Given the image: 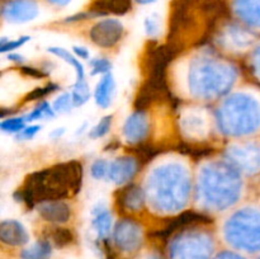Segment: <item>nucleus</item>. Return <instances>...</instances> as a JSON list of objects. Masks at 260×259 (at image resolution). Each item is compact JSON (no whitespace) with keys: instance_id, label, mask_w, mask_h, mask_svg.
Instances as JSON below:
<instances>
[{"instance_id":"6ab92c4d","label":"nucleus","mask_w":260,"mask_h":259,"mask_svg":"<svg viewBox=\"0 0 260 259\" xmlns=\"http://www.w3.org/2000/svg\"><path fill=\"white\" fill-rule=\"evenodd\" d=\"M41 130L40 126H30V127H27V128L23 130L22 132L19 134V139H32L33 136H35L36 134H37L38 131Z\"/></svg>"},{"instance_id":"a211bd4d","label":"nucleus","mask_w":260,"mask_h":259,"mask_svg":"<svg viewBox=\"0 0 260 259\" xmlns=\"http://www.w3.org/2000/svg\"><path fill=\"white\" fill-rule=\"evenodd\" d=\"M57 88L56 85H53V84H50V85L45 86V88H38L36 89L35 91H32V93L28 95V99H38V98H43V96L47 95L48 93H52L55 89Z\"/></svg>"},{"instance_id":"f3484780","label":"nucleus","mask_w":260,"mask_h":259,"mask_svg":"<svg viewBox=\"0 0 260 259\" xmlns=\"http://www.w3.org/2000/svg\"><path fill=\"white\" fill-rule=\"evenodd\" d=\"M28 40H29V37L25 36V37L18 38L17 41H9V42L7 43H3L2 47H0V51H2V52H7V51H12V50H15V48H19L20 46L24 45Z\"/></svg>"},{"instance_id":"412c9836","label":"nucleus","mask_w":260,"mask_h":259,"mask_svg":"<svg viewBox=\"0 0 260 259\" xmlns=\"http://www.w3.org/2000/svg\"><path fill=\"white\" fill-rule=\"evenodd\" d=\"M9 58H10V60L18 61V62H20V61H22V57H20V56H18V55H10Z\"/></svg>"},{"instance_id":"20e7f679","label":"nucleus","mask_w":260,"mask_h":259,"mask_svg":"<svg viewBox=\"0 0 260 259\" xmlns=\"http://www.w3.org/2000/svg\"><path fill=\"white\" fill-rule=\"evenodd\" d=\"M114 93V81L111 74H106L99 81L95 89V102L102 108H107L111 104Z\"/></svg>"},{"instance_id":"f8f14e48","label":"nucleus","mask_w":260,"mask_h":259,"mask_svg":"<svg viewBox=\"0 0 260 259\" xmlns=\"http://www.w3.org/2000/svg\"><path fill=\"white\" fill-rule=\"evenodd\" d=\"M111 124H112V117L111 116H107L94 127L93 130L90 131V137L93 139H99V137H103L104 135L108 134L109 128H111Z\"/></svg>"},{"instance_id":"2eb2a0df","label":"nucleus","mask_w":260,"mask_h":259,"mask_svg":"<svg viewBox=\"0 0 260 259\" xmlns=\"http://www.w3.org/2000/svg\"><path fill=\"white\" fill-rule=\"evenodd\" d=\"M91 66V75H96V74L108 73L111 69V62L106 58H96L93 60L90 63Z\"/></svg>"},{"instance_id":"f03ea898","label":"nucleus","mask_w":260,"mask_h":259,"mask_svg":"<svg viewBox=\"0 0 260 259\" xmlns=\"http://www.w3.org/2000/svg\"><path fill=\"white\" fill-rule=\"evenodd\" d=\"M2 239L4 243L19 245L27 243L28 235L23 226L17 221H9V222L4 221L2 223Z\"/></svg>"},{"instance_id":"ddd939ff","label":"nucleus","mask_w":260,"mask_h":259,"mask_svg":"<svg viewBox=\"0 0 260 259\" xmlns=\"http://www.w3.org/2000/svg\"><path fill=\"white\" fill-rule=\"evenodd\" d=\"M52 240L56 245L62 246L73 240V235L66 229H55L52 230Z\"/></svg>"},{"instance_id":"f257e3e1","label":"nucleus","mask_w":260,"mask_h":259,"mask_svg":"<svg viewBox=\"0 0 260 259\" xmlns=\"http://www.w3.org/2000/svg\"><path fill=\"white\" fill-rule=\"evenodd\" d=\"M122 25L117 20H106L94 27L90 32V37L96 45L103 47H111L116 45L121 38Z\"/></svg>"},{"instance_id":"dca6fc26","label":"nucleus","mask_w":260,"mask_h":259,"mask_svg":"<svg viewBox=\"0 0 260 259\" xmlns=\"http://www.w3.org/2000/svg\"><path fill=\"white\" fill-rule=\"evenodd\" d=\"M108 172V164H107L104 160H98V161L94 163L93 167H91V174H93V177L96 178V179L104 178Z\"/></svg>"},{"instance_id":"aec40b11","label":"nucleus","mask_w":260,"mask_h":259,"mask_svg":"<svg viewBox=\"0 0 260 259\" xmlns=\"http://www.w3.org/2000/svg\"><path fill=\"white\" fill-rule=\"evenodd\" d=\"M74 51H75V53L79 56V57L81 58L89 57V51L86 50L85 47H78V46H75V47H74Z\"/></svg>"},{"instance_id":"1a4fd4ad","label":"nucleus","mask_w":260,"mask_h":259,"mask_svg":"<svg viewBox=\"0 0 260 259\" xmlns=\"http://www.w3.org/2000/svg\"><path fill=\"white\" fill-rule=\"evenodd\" d=\"M71 96H73V103L75 107H79L85 103V102H88V99L90 98V91H89V86L86 84V81L76 83L74 85V90Z\"/></svg>"},{"instance_id":"9b49d317","label":"nucleus","mask_w":260,"mask_h":259,"mask_svg":"<svg viewBox=\"0 0 260 259\" xmlns=\"http://www.w3.org/2000/svg\"><path fill=\"white\" fill-rule=\"evenodd\" d=\"M25 118H9L2 122L0 127L5 132H22L24 127Z\"/></svg>"},{"instance_id":"0eeeda50","label":"nucleus","mask_w":260,"mask_h":259,"mask_svg":"<svg viewBox=\"0 0 260 259\" xmlns=\"http://www.w3.org/2000/svg\"><path fill=\"white\" fill-rule=\"evenodd\" d=\"M94 220H93V225L95 228L96 233L99 234V236H104L107 233H108V229H109V215H108V211L106 208L101 207L95 208L94 210Z\"/></svg>"},{"instance_id":"7ed1b4c3","label":"nucleus","mask_w":260,"mask_h":259,"mask_svg":"<svg viewBox=\"0 0 260 259\" xmlns=\"http://www.w3.org/2000/svg\"><path fill=\"white\" fill-rule=\"evenodd\" d=\"M40 215L51 222H65L70 216V210L62 202H51L41 206Z\"/></svg>"},{"instance_id":"4468645a","label":"nucleus","mask_w":260,"mask_h":259,"mask_svg":"<svg viewBox=\"0 0 260 259\" xmlns=\"http://www.w3.org/2000/svg\"><path fill=\"white\" fill-rule=\"evenodd\" d=\"M71 106H74L73 96L70 94H62L60 98L56 99L53 108L57 112H68L71 108Z\"/></svg>"},{"instance_id":"6e6552de","label":"nucleus","mask_w":260,"mask_h":259,"mask_svg":"<svg viewBox=\"0 0 260 259\" xmlns=\"http://www.w3.org/2000/svg\"><path fill=\"white\" fill-rule=\"evenodd\" d=\"M51 254V246L48 243H38L32 248L23 251V259H48Z\"/></svg>"},{"instance_id":"9d476101","label":"nucleus","mask_w":260,"mask_h":259,"mask_svg":"<svg viewBox=\"0 0 260 259\" xmlns=\"http://www.w3.org/2000/svg\"><path fill=\"white\" fill-rule=\"evenodd\" d=\"M53 116H55V113H53L52 108L48 106V103L43 102L38 108H36L32 113H29L27 117H25V121L32 122V121H37V119L48 118V117H53Z\"/></svg>"},{"instance_id":"39448f33","label":"nucleus","mask_w":260,"mask_h":259,"mask_svg":"<svg viewBox=\"0 0 260 259\" xmlns=\"http://www.w3.org/2000/svg\"><path fill=\"white\" fill-rule=\"evenodd\" d=\"M48 52L58 56V57L62 58L63 61H66L69 65H71L74 69H75L76 76H78V81H76V83H83V81H85V74H84L83 65L79 62L78 58H75V56L71 55L69 51H66L65 48L62 47H50L48 48Z\"/></svg>"},{"instance_id":"423d86ee","label":"nucleus","mask_w":260,"mask_h":259,"mask_svg":"<svg viewBox=\"0 0 260 259\" xmlns=\"http://www.w3.org/2000/svg\"><path fill=\"white\" fill-rule=\"evenodd\" d=\"M94 9L99 12H112L116 14H124L129 8V0H96Z\"/></svg>"}]
</instances>
